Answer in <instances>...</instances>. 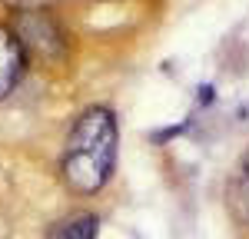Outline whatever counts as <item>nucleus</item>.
Returning <instances> with one entry per match:
<instances>
[{"label":"nucleus","mask_w":249,"mask_h":239,"mask_svg":"<svg viewBox=\"0 0 249 239\" xmlns=\"http://www.w3.org/2000/svg\"><path fill=\"white\" fill-rule=\"evenodd\" d=\"M96 236V216L90 213H80V216L60 219L57 226L50 229L47 239H93Z\"/></svg>","instance_id":"20e7f679"},{"label":"nucleus","mask_w":249,"mask_h":239,"mask_svg":"<svg viewBox=\"0 0 249 239\" xmlns=\"http://www.w3.org/2000/svg\"><path fill=\"white\" fill-rule=\"evenodd\" d=\"M17 40L23 50H30L40 60H60L67 50V37L57 27V20L43 10H23L17 17Z\"/></svg>","instance_id":"f03ea898"},{"label":"nucleus","mask_w":249,"mask_h":239,"mask_svg":"<svg viewBox=\"0 0 249 239\" xmlns=\"http://www.w3.org/2000/svg\"><path fill=\"white\" fill-rule=\"evenodd\" d=\"M243 206L249 209V156H246V166H243Z\"/></svg>","instance_id":"39448f33"},{"label":"nucleus","mask_w":249,"mask_h":239,"mask_svg":"<svg viewBox=\"0 0 249 239\" xmlns=\"http://www.w3.org/2000/svg\"><path fill=\"white\" fill-rule=\"evenodd\" d=\"M23 77V47L14 30L0 27V100L7 97Z\"/></svg>","instance_id":"7ed1b4c3"},{"label":"nucleus","mask_w":249,"mask_h":239,"mask_svg":"<svg viewBox=\"0 0 249 239\" xmlns=\"http://www.w3.org/2000/svg\"><path fill=\"white\" fill-rule=\"evenodd\" d=\"M116 159V120L110 110L93 106L77 120L63 153V183L73 193H96Z\"/></svg>","instance_id":"f257e3e1"}]
</instances>
